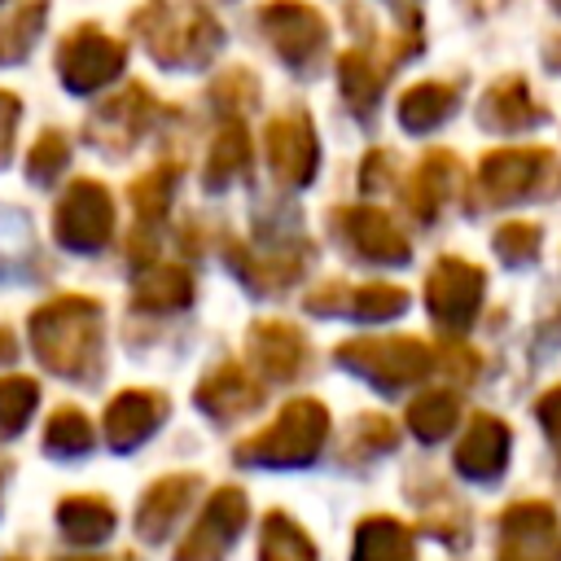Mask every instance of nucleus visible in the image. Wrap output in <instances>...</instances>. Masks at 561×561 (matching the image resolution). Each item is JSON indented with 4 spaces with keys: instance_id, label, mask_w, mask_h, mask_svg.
I'll return each instance as SVG.
<instances>
[{
    "instance_id": "obj_1",
    "label": "nucleus",
    "mask_w": 561,
    "mask_h": 561,
    "mask_svg": "<svg viewBox=\"0 0 561 561\" xmlns=\"http://www.w3.org/2000/svg\"><path fill=\"white\" fill-rule=\"evenodd\" d=\"M131 31L140 35L145 53L171 70L206 66L224 44V26L202 0H145Z\"/></svg>"
},
{
    "instance_id": "obj_2",
    "label": "nucleus",
    "mask_w": 561,
    "mask_h": 561,
    "mask_svg": "<svg viewBox=\"0 0 561 561\" xmlns=\"http://www.w3.org/2000/svg\"><path fill=\"white\" fill-rule=\"evenodd\" d=\"M35 355L61 377H92L101 359V307L92 298L66 294L31 316Z\"/></svg>"
},
{
    "instance_id": "obj_3",
    "label": "nucleus",
    "mask_w": 561,
    "mask_h": 561,
    "mask_svg": "<svg viewBox=\"0 0 561 561\" xmlns=\"http://www.w3.org/2000/svg\"><path fill=\"white\" fill-rule=\"evenodd\" d=\"M557 188H561V162L552 149L539 145L491 149L473 175L478 206H517V202L552 197Z\"/></svg>"
},
{
    "instance_id": "obj_4",
    "label": "nucleus",
    "mask_w": 561,
    "mask_h": 561,
    "mask_svg": "<svg viewBox=\"0 0 561 561\" xmlns=\"http://www.w3.org/2000/svg\"><path fill=\"white\" fill-rule=\"evenodd\" d=\"M329 434V412L316 399H294L280 408L272 425H263L254 438L237 447L241 460L250 465H307Z\"/></svg>"
},
{
    "instance_id": "obj_5",
    "label": "nucleus",
    "mask_w": 561,
    "mask_h": 561,
    "mask_svg": "<svg viewBox=\"0 0 561 561\" xmlns=\"http://www.w3.org/2000/svg\"><path fill=\"white\" fill-rule=\"evenodd\" d=\"M337 364L373 381L377 390H403L430 377L434 351L421 337H359L337 346Z\"/></svg>"
},
{
    "instance_id": "obj_6",
    "label": "nucleus",
    "mask_w": 561,
    "mask_h": 561,
    "mask_svg": "<svg viewBox=\"0 0 561 561\" xmlns=\"http://www.w3.org/2000/svg\"><path fill=\"white\" fill-rule=\"evenodd\" d=\"M259 31L272 44V53L294 70H311L320 61V53L329 48L324 13L302 0H267L259 9Z\"/></svg>"
},
{
    "instance_id": "obj_7",
    "label": "nucleus",
    "mask_w": 561,
    "mask_h": 561,
    "mask_svg": "<svg viewBox=\"0 0 561 561\" xmlns=\"http://www.w3.org/2000/svg\"><path fill=\"white\" fill-rule=\"evenodd\" d=\"M123 61H127L123 44L114 35H105L101 26H75L57 48V75L79 96H88V92L105 88L110 79H118Z\"/></svg>"
},
{
    "instance_id": "obj_8",
    "label": "nucleus",
    "mask_w": 561,
    "mask_h": 561,
    "mask_svg": "<svg viewBox=\"0 0 561 561\" xmlns=\"http://www.w3.org/2000/svg\"><path fill=\"white\" fill-rule=\"evenodd\" d=\"M482 285H486L482 267H473V263H465L456 254L438 259L430 267V280H425V307H430L434 324H443L451 333L469 329L478 307H482Z\"/></svg>"
},
{
    "instance_id": "obj_9",
    "label": "nucleus",
    "mask_w": 561,
    "mask_h": 561,
    "mask_svg": "<svg viewBox=\"0 0 561 561\" xmlns=\"http://www.w3.org/2000/svg\"><path fill=\"white\" fill-rule=\"evenodd\" d=\"M500 561H561V517L543 500H517L500 517Z\"/></svg>"
},
{
    "instance_id": "obj_10",
    "label": "nucleus",
    "mask_w": 561,
    "mask_h": 561,
    "mask_svg": "<svg viewBox=\"0 0 561 561\" xmlns=\"http://www.w3.org/2000/svg\"><path fill=\"white\" fill-rule=\"evenodd\" d=\"M114 228V202L96 180H75L53 215V232L66 250H101Z\"/></svg>"
},
{
    "instance_id": "obj_11",
    "label": "nucleus",
    "mask_w": 561,
    "mask_h": 561,
    "mask_svg": "<svg viewBox=\"0 0 561 561\" xmlns=\"http://www.w3.org/2000/svg\"><path fill=\"white\" fill-rule=\"evenodd\" d=\"M263 140H267V162H272L280 184H289V188L311 184V175L320 167V140H316V127L302 110L272 118Z\"/></svg>"
},
{
    "instance_id": "obj_12",
    "label": "nucleus",
    "mask_w": 561,
    "mask_h": 561,
    "mask_svg": "<svg viewBox=\"0 0 561 561\" xmlns=\"http://www.w3.org/2000/svg\"><path fill=\"white\" fill-rule=\"evenodd\" d=\"M245 513H250L245 495H241L237 486H219V491L210 495V504L202 508L197 526L188 530V539L180 543L175 561H219V557L232 548V539L241 535Z\"/></svg>"
},
{
    "instance_id": "obj_13",
    "label": "nucleus",
    "mask_w": 561,
    "mask_h": 561,
    "mask_svg": "<svg viewBox=\"0 0 561 561\" xmlns=\"http://www.w3.org/2000/svg\"><path fill=\"white\" fill-rule=\"evenodd\" d=\"M478 123L495 136H517V131L548 123V105L535 101L526 75H500L478 101Z\"/></svg>"
},
{
    "instance_id": "obj_14",
    "label": "nucleus",
    "mask_w": 561,
    "mask_h": 561,
    "mask_svg": "<svg viewBox=\"0 0 561 561\" xmlns=\"http://www.w3.org/2000/svg\"><path fill=\"white\" fill-rule=\"evenodd\" d=\"M153 114H158L153 92H149L145 83H131V88H123L118 96H110V101L92 114L88 136H92L101 149L123 153V149H131V145L140 140V131L153 123Z\"/></svg>"
},
{
    "instance_id": "obj_15",
    "label": "nucleus",
    "mask_w": 561,
    "mask_h": 561,
    "mask_svg": "<svg viewBox=\"0 0 561 561\" xmlns=\"http://www.w3.org/2000/svg\"><path fill=\"white\" fill-rule=\"evenodd\" d=\"M508 443H513L508 438V425L500 416H491V412H478L469 421L460 447H456V469L465 478H473V482H491L508 465Z\"/></svg>"
},
{
    "instance_id": "obj_16",
    "label": "nucleus",
    "mask_w": 561,
    "mask_h": 561,
    "mask_svg": "<svg viewBox=\"0 0 561 561\" xmlns=\"http://www.w3.org/2000/svg\"><path fill=\"white\" fill-rule=\"evenodd\" d=\"M342 224V237L373 263H408V237L394 228V219L377 206H351L337 215Z\"/></svg>"
},
{
    "instance_id": "obj_17",
    "label": "nucleus",
    "mask_w": 561,
    "mask_h": 561,
    "mask_svg": "<svg viewBox=\"0 0 561 561\" xmlns=\"http://www.w3.org/2000/svg\"><path fill=\"white\" fill-rule=\"evenodd\" d=\"M456 184H460V162H456V153L434 149V153H425V158L416 162V171L408 175V184H403V206H408L421 224H430V219L443 210V202L456 193Z\"/></svg>"
},
{
    "instance_id": "obj_18",
    "label": "nucleus",
    "mask_w": 561,
    "mask_h": 561,
    "mask_svg": "<svg viewBox=\"0 0 561 561\" xmlns=\"http://www.w3.org/2000/svg\"><path fill=\"white\" fill-rule=\"evenodd\" d=\"M162 412H167L162 394H153V390H123V394L110 403V412H105V443H110L114 451L136 447L140 438H149V434L158 430Z\"/></svg>"
},
{
    "instance_id": "obj_19",
    "label": "nucleus",
    "mask_w": 561,
    "mask_h": 561,
    "mask_svg": "<svg viewBox=\"0 0 561 561\" xmlns=\"http://www.w3.org/2000/svg\"><path fill=\"white\" fill-rule=\"evenodd\" d=\"M232 263L259 294H272V289H285L307 267V245L302 241H289V245L276 241V245H259V250H232Z\"/></svg>"
},
{
    "instance_id": "obj_20",
    "label": "nucleus",
    "mask_w": 561,
    "mask_h": 561,
    "mask_svg": "<svg viewBox=\"0 0 561 561\" xmlns=\"http://www.w3.org/2000/svg\"><path fill=\"white\" fill-rule=\"evenodd\" d=\"M259 403H263V386H254L250 373L237 364H224L219 373H210L197 386V408L210 412L215 421H237V416L254 412Z\"/></svg>"
},
{
    "instance_id": "obj_21",
    "label": "nucleus",
    "mask_w": 561,
    "mask_h": 561,
    "mask_svg": "<svg viewBox=\"0 0 561 561\" xmlns=\"http://www.w3.org/2000/svg\"><path fill=\"white\" fill-rule=\"evenodd\" d=\"M460 105V88L443 83V79H421L399 96V127L412 136H425L434 127H443Z\"/></svg>"
},
{
    "instance_id": "obj_22",
    "label": "nucleus",
    "mask_w": 561,
    "mask_h": 561,
    "mask_svg": "<svg viewBox=\"0 0 561 561\" xmlns=\"http://www.w3.org/2000/svg\"><path fill=\"white\" fill-rule=\"evenodd\" d=\"M250 346H254V359L263 364V373H267V377H280V381H289V377L307 364V342H302V333H298L294 324H285V320H263V324H254Z\"/></svg>"
},
{
    "instance_id": "obj_23",
    "label": "nucleus",
    "mask_w": 561,
    "mask_h": 561,
    "mask_svg": "<svg viewBox=\"0 0 561 561\" xmlns=\"http://www.w3.org/2000/svg\"><path fill=\"white\" fill-rule=\"evenodd\" d=\"M193 491H197V478H193V473H175V478L153 482V486L145 491L140 508H136V530H140L145 539H162V535L175 526V517L184 513V504L193 500Z\"/></svg>"
},
{
    "instance_id": "obj_24",
    "label": "nucleus",
    "mask_w": 561,
    "mask_h": 561,
    "mask_svg": "<svg viewBox=\"0 0 561 561\" xmlns=\"http://www.w3.org/2000/svg\"><path fill=\"white\" fill-rule=\"evenodd\" d=\"M386 75L390 66H377L364 48H351L337 57V83H342V96L346 105L359 114V118H373L377 101H381V88H386Z\"/></svg>"
},
{
    "instance_id": "obj_25",
    "label": "nucleus",
    "mask_w": 561,
    "mask_h": 561,
    "mask_svg": "<svg viewBox=\"0 0 561 561\" xmlns=\"http://www.w3.org/2000/svg\"><path fill=\"white\" fill-rule=\"evenodd\" d=\"M193 298V280L184 267L175 263H158L149 267L140 280H136V294H131V307L136 311H175Z\"/></svg>"
},
{
    "instance_id": "obj_26",
    "label": "nucleus",
    "mask_w": 561,
    "mask_h": 561,
    "mask_svg": "<svg viewBox=\"0 0 561 561\" xmlns=\"http://www.w3.org/2000/svg\"><path fill=\"white\" fill-rule=\"evenodd\" d=\"M351 561H412V535L394 517H368L355 530Z\"/></svg>"
},
{
    "instance_id": "obj_27",
    "label": "nucleus",
    "mask_w": 561,
    "mask_h": 561,
    "mask_svg": "<svg viewBox=\"0 0 561 561\" xmlns=\"http://www.w3.org/2000/svg\"><path fill=\"white\" fill-rule=\"evenodd\" d=\"M245 167H250V136H245V123L228 118V123L219 127V136L210 140V158H206V188H224V184H232Z\"/></svg>"
},
{
    "instance_id": "obj_28",
    "label": "nucleus",
    "mask_w": 561,
    "mask_h": 561,
    "mask_svg": "<svg viewBox=\"0 0 561 561\" xmlns=\"http://www.w3.org/2000/svg\"><path fill=\"white\" fill-rule=\"evenodd\" d=\"M57 522L75 543H96L114 530V508L101 495H70L57 504Z\"/></svg>"
},
{
    "instance_id": "obj_29",
    "label": "nucleus",
    "mask_w": 561,
    "mask_h": 561,
    "mask_svg": "<svg viewBox=\"0 0 561 561\" xmlns=\"http://www.w3.org/2000/svg\"><path fill=\"white\" fill-rule=\"evenodd\" d=\"M44 13H48L44 0H26L9 18H0V66H13V61H22L31 53V44L44 31Z\"/></svg>"
},
{
    "instance_id": "obj_30",
    "label": "nucleus",
    "mask_w": 561,
    "mask_h": 561,
    "mask_svg": "<svg viewBox=\"0 0 561 561\" xmlns=\"http://www.w3.org/2000/svg\"><path fill=\"white\" fill-rule=\"evenodd\" d=\"M456 416H460V403H456L451 390H425V394L412 399V408H408V425H412V434H416L421 443L447 438L451 425H456Z\"/></svg>"
},
{
    "instance_id": "obj_31",
    "label": "nucleus",
    "mask_w": 561,
    "mask_h": 561,
    "mask_svg": "<svg viewBox=\"0 0 561 561\" xmlns=\"http://www.w3.org/2000/svg\"><path fill=\"white\" fill-rule=\"evenodd\" d=\"M259 561H316V543L280 513L267 517L263 526V543H259Z\"/></svg>"
},
{
    "instance_id": "obj_32",
    "label": "nucleus",
    "mask_w": 561,
    "mask_h": 561,
    "mask_svg": "<svg viewBox=\"0 0 561 561\" xmlns=\"http://www.w3.org/2000/svg\"><path fill=\"white\" fill-rule=\"evenodd\" d=\"M408 307V294L399 285H386V280H373V285H359L351 289V302H346V316L355 320H390Z\"/></svg>"
},
{
    "instance_id": "obj_33",
    "label": "nucleus",
    "mask_w": 561,
    "mask_h": 561,
    "mask_svg": "<svg viewBox=\"0 0 561 561\" xmlns=\"http://www.w3.org/2000/svg\"><path fill=\"white\" fill-rule=\"evenodd\" d=\"M539 245H543V232H539V224H530V219H508V224L495 228V254H500L508 267L535 263Z\"/></svg>"
},
{
    "instance_id": "obj_34",
    "label": "nucleus",
    "mask_w": 561,
    "mask_h": 561,
    "mask_svg": "<svg viewBox=\"0 0 561 561\" xmlns=\"http://www.w3.org/2000/svg\"><path fill=\"white\" fill-rule=\"evenodd\" d=\"M44 447H48L53 456H79V451H88V447H92V425H88V416H83L79 408H61V412L48 421V430H44Z\"/></svg>"
},
{
    "instance_id": "obj_35",
    "label": "nucleus",
    "mask_w": 561,
    "mask_h": 561,
    "mask_svg": "<svg viewBox=\"0 0 561 561\" xmlns=\"http://www.w3.org/2000/svg\"><path fill=\"white\" fill-rule=\"evenodd\" d=\"M171 184H175V167H153L149 175H140L131 184V206H136V219L145 224H158L167 202H171Z\"/></svg>"
},
{
    "instance_id": "obj_36",
    "label": "nucleus",
    "mask_w": 561,
    "mask_h": 561,
    "mask_svg": "<svg viewBox=\"0 0 561 561\" xmlns=\"http://www.w3.org/2000/svg\"><path fill=\"white\" fill-rule=\"evenodd\" d=\"M35 399H39V386H35V381H26V377H4V381H0V430H4V434L22 430L26 416H31V408H35Z\"/></svg>"
},
{
    "instance_id": "obj_37",
    "label": "nucleus",
    "mask_w": 561,
    "mask_h": 561,
    "mask_svg": "<svg viewBox=\"0 0 561 561\" xmlns=\"http://www.w3.org/2000/svg\"><path fill=\"white\" fill-rule=\"evenodd\" d=\"M66 162H70V145H66V136H61V131H44V136L31 145L26 171H31V180L48 184V180H57V175H61V167H66Z\"/></svg>"
},
{
    "instance_id": "obj_38",
    "label": "nucleus",
    "mask_w": 561,
    "mask_h": 561,
    "mask_svg": "<svg viewBox=\"0 0 561 561\" xmlns=\"http://www.w3.org/2000/svg\"><path fill=\"white\" fill-rule=\"evenodd\" d=\"M259 96V79L250 70H228L219 83H215V101L224 110H241V105H254Z\"/></svg>"
},
{
    "instance_id": "obj_39",
    "label": "nucleus",
    "mask_w": 561,
    "mask_h": 561,
    "mask_svg": "<svg viewBox=\"0 0 561 561\" xmlns=\"http://www.w3.org/2000/svg\"><path fill=\"white\" fill-rule=\"evenodd\" d=\"M535 416H539V430L548 434V443H552V451L561 460V386H552L548 394H539Z\"/></svg>"
},
{
    "instance_id": "obj_40",
    "label": "nucleus",
    "mask_w": 561,
    "mask_h": 561,
    "mask_svg": "<svg viewBox=\"0 0 561 561\" xmlns=\"http://www.w3.org/2000/svg\"><path fill=\"white\" fill-rule=\"evenodd\" d=\"M355 447H364V451H386V447H394V425H390L386 416H359V425H355Z\"/></svg>"
},
{
    "instance_id": "obj_41",
    "label": "nucleus",
    "mask_w": 561,
    "mask_h": 561,
    "mask_svg": "<svg viewBox=\"0 0 561 561\" xmlns=\"http://www.w3.org/2000/svg\"><path fill=\"white\" fill-rule=\"evenodd\" d=\"M399 18V44L421 48V0H390Z\"/></svg>"
},
{
    "instance_id": "obj_42",
    "label": "nucleus",
    "mask_w": 561,
    "mask_h": 561,
    "mask_svg": "<svg viewBox=\"0 0 561 561\" xmlns=\"http://www.w3.org/2000/svg\"><path fill=\"white\" fill-rule=\"evenodd\" d=\"M18 114H22L18 96L0 88V167L9 162V149H13V131H18Z\"/></svg>"
},
{
    "instance_id": "obj_43",
    "label": "nucleus",
    "mask_w": 561,
    "mask_h": 561,
    "mask_svg": "<svg viewBox=\"0 0 561 561\" xmlns=\"http://www.w3.org/2000/svg\"><path fill=\"white\" fill-rule=\"evenodd\" d=\"M390 167H394V162H390V153H386V149H373V153L364 158V171H359V184H364L368 193H373V188H381V184L390 180Z\"/></svg>"
},
{
    "instance_id": "obj_44",
    "label": "nucleus",
    "mask_w": 561,
    "mask_h": 561,
    "mask_svg": "<svg viewBox=\"0 0 561 561\" xmlns=\"http://www.w3.org/2000/svg\"><path fill=\"white\" fill-rule=\"evenodd\" d=\"M543 48H548V53H543V61H548L552 70H561V39H548Z\"/></svg>"
},
{
    "instance_id": "obj_45",
    "label": "nucleus",
    "mask_w": 561,
    "mask_h": 561,
    "mask_svg": "<svg viewBox=\"0 0 561 561\" xmlns=\"http://www.w3.org/2000/svg\"><path fill=\"white\" fill-rule=\"evenodd\" d=\"M70 561H101V557H70Z\"/></svg>"
},
{
    "instance_id": "obj_46",
    "label": "nucleus",
    "mask_w": 561,
    "mask_h": 561,
    "mask_svg": "<svg viewBox=\"0 0 561 561\" xmlns=\"http://www.w3.org/2000/svg\"><path fill=\"white\" fill-rule=\"evenodd\" d=\"M548 4H552V9H557V18H561V0H548Z\"/></svg>"
}]
</instances>
